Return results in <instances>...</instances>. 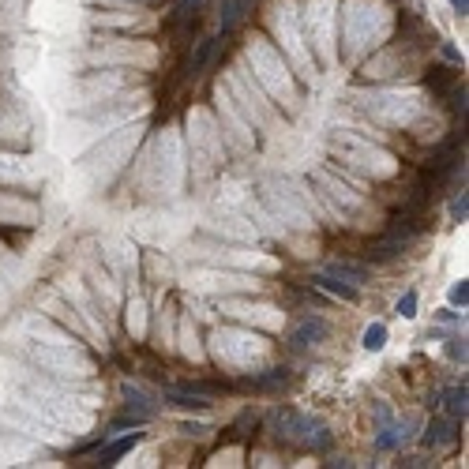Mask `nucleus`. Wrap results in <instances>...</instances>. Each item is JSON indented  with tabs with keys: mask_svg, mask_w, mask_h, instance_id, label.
I'll use <instances>...</instances> for the list:
<instances>
[{
	"mask_svg": "<svg viewBox=\"0 0 469 469\" xmlns=\"http://www.w3.org/2000/svg\"><path fill=\"white\" fill-rule=\"evenodd\" d=\"M38 361L57 368L60 375H87V361H79V357H71V353H49V349H42Z\"/></svg>",
	"mask_w": 469,
	"mask_h": 469,
	"instance_id": "f257e3e1",
	"label": "nucleus"
},
{
	"mask_svg": "<svg viewBox=\"0 0 469 469\" xmlns=\"http://www.w3.org/2000/svg\"><path fill=\"white\" fill-rule=\"evenodd\" d=\"M323 338H327V323L319 316L300 319L297 330H293V346H316V342H323Z\"/></svg>",
	"mask_w": 469,
	"mask_h": 469,
	"instance_id": "f03ea898",
	"label": "nucleus"
},
{
	"mask_svg": "<svg viewBox=\"0 0 469 469\" xmlns=\"http://www.w3.org/2000/svg\"><path fill=\"white\" fill-rule=\"evenodd\" d=\"M323 274H334V278L349 282V286H357V282H368V266H364V263H353V259H334V263H327Z\"/></svg>",
	"mask_w": 469,
	"mask_h": 469,
	"instance_id": "7ed1b4c3",
	"label": "nucleus"
},
{
	"mask_svg": "<svg viewBox=\"0 0 469 469\" xmlns=\"http://www.w3.org/2000/svg\"><path fill=\"white\" fill-rule=\"evenodd\" d=\"M316 286L327 289V293H334V297H342V300H357V286H349V282L334 278V274H319Z\"/></svg>",
	"mask_w": 469,
	"mask_h": 469,
	"instance_id": "20e7f679",
	"label": "nucleus"
},
{
	"mask_svg": "<svg viewBox=\"0 0 469 469\" xmlns=\"http://www.w3.org/2000/svg\"><path fill=\"white\" fill-rule=\"evenodd\" d=\"M425 443H428V447H447V443H454V432H450L447 420H432Z\"/></svg>",
	"mask_w": 469,
	"mask_h": 469,
	"instance_id": "39448f33",
	"label": "nucleus"
},
{
	"mask_svg": "<svg viewBox=\"0 0 469 469\" xmlns=\"http://www.w3.org/2000/svg\"><path fill=\"white\" fill-rule=\"evenodd\" d=\"M383 346H387V327H383V323H372V327L364 330V349H368V353H380Z\"/></svg>",
	"mask_w": 469,
	"mask_h": 469,
	"instance_id": "423d86ee",
	"label": "nucleus"
},
{
	"mask_svg": "<svg viewBox=\"0 0 469 469\" xmlns=\"http://www.w3.org/2000/svg\"><path fill=\"white\" fill-rule=\"evenodd\" d=\"M165 402H169V406H177V409H203L207 406V402L196 398V394H177V391L165 394Z\"/></svg>",
	"mask_w": 469,
	"mask_h": 469,
	"instance_id": "0eeeda50",
	"label": "nucleus"
},
{
	"mask_svg": "<svg viewBox=\"0 0 469 469\" xmlns=\"http://www.w3.org/2000/svg\"><path fill=\"white\" fill-rule=\"evenodd\" d=\"M210 53H214V38H203V42H199V49H196V57H191V76L203 71V64L210 60Z\"/></svg>",
	"mask_w": 469,
	"mask_h": 469,
	"instance_id": "6e6552de",
	"label": "nucleus"
},
{
	"mask_svg": "<svg viewBox=\"0 0 469 469\" xmlns=\"http://www.w3.org/2000/svg\"><path fill=\"white\" fill-rule=\"evenodd\" d=\"M398 439H402V432H398V428L383 425V432L375 436V447H380V450H394V447H398Z\"/></svg>",
	"mask_w": 469,
	"mask_h": 469,
	"instance_id": "1a4fd4ad",
	"label": "nucleus"
},
{
	"mask_svg": "<svg viewBox=\"0 0 469 469\" xmlns=\"http://www.w3.org/2000/svg\"><path fill=\"white\" fill-rule=\"evenodd\" d=\"M447 409L454 413V417H466V387L447 391Z\"/></svg>",
	"mask_w": 469,
	"mask_h": 469,
	"instance_id": "9d476101",
	"label": "nucleus"
},
{
	"mask_svg": "<svg viewBox=\"0 0 469 469\" xmlns=\"http://www.w3.org/2000/svg\"><path fill=\"white\" fill-rule=\"evenodd\" d=\"M244 4H248V0H229V8H225V19H222V31H233V23L244 15Z\"/></svg>",
	"mask_w": 469,
	"mask_h": 469,
	"instance_id": "9b49d317",
	"label": "nucleus"
},
{
	"mask_svg": "<svg viewBox=\"0 0 469 469\" xmlns=\"http://www.w3.org/2000/svg\"><path fill=\"white\" fill-rule=\"evenodd\" d=\"M398 316H402V319H413V316H417V293H406V297L398 300Z\"/></svg>",
	"mask_w": 469,
	"mask_h": 469,
	"instance_id": "f8f14e48",
	"label": "nucleus"
},
{
	"mask_svg": "<svg viewBox=\"0 0 469 469\" xmlns=\"http://www.w3.org/2000/svg\"><path fill=\"white\" fill-rule=\"evenodd\" d=\"M135 439H139V436H135V432H132V436H128V439H121V443H113V447H109V450H105V462H113V458H121V454H124V450H128V447H132V443H135Z\"/></svg>",
	"mask_w": 469,
	"mask_h": 469,
	"instance_id": "ddd939ff",
	"label": "nucleus"
},
{
	"mask_svg": "<svg viewBox=\"0 0 469 469\" xmlns=\"http://www.w3.org/2000/svg\"><path fill=\"white\" fill-rule=\"evenodd\" d=\"M124 398H128V406H135L139 413H146V398H143V391H135V387H124Z\"/></svg>",
	"mask_w": 469,
	"mask_h": 469,
	"instance_id": "4468645a",
	"label": "nucleus"
},
{
	"mask_svg": "<svg viewBox=\"0 0 469 469\" xmlns=\"http://www.w3.org/2000/svg\"><path fill=\"white\" fill-rule=\"evenodd\" d=\"M466 300H469V286H466V282L450 286V305H462V308H466Z\"/></svg>",
	"mask_w": 469,
	"mask_h": 469,
	"instance_id": "2eb2a0df",
	"label": "nucleus"
},
{
	"mask_svg": "<svg viewBox=\"0 0 469 469\" xmlns=\"http://www.w3.org/2000/svg\"><path fill=\"white\" fill-rule=\"evenodd\" d=\"M398 252H402V248L387 241V244H380V248H375V252H372V259H394V255H398Z\"/></svg>",
	"mask_w": 469,
	"mask_h": 469,
	"instance_id": "dca6fc26",
	"label": "nucleus"
},
{
	"mask_svg": "<svg viewBox=\"0 0 469 469\" xmlns=\"http://www.w3.org/2000/svg\"><path fill=\"white\" fill-rule=\"evenodd\" d=\"M450 218H458V222L466 218V196H458L454 203H450Z\"/></svg>",
	"mask_w": 469,
	"mask_h": 469,
	"instance_id": "f3484780",
	"label": "nucleus"
},
{
	"mask_svg": "<svg viewBox=\"0 0 469 469\" xmlns=\"http://www.w3.org/2000/svg\"><path fill=\"white\" fill-rule=\"evenodd\" d=\"M450 4H454V12H466V8H469V0H450Z\"/></svg>",
	"mask_w": 469,
	"mask_h": 469,
	"instance_id": "a211bd4d",
	"label": "nucleus"
}]
</instances>
